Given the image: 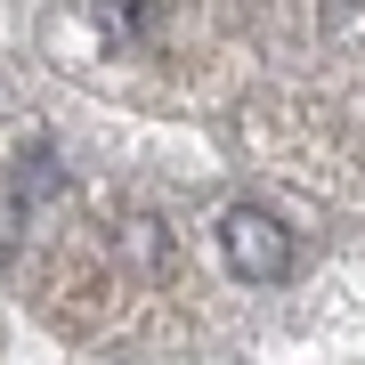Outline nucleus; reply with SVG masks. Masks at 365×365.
Masks as SVG:
<instances>
[{
    "label": "nucleus",
    "mask_w": 365,
    "mask_h": 365,
    "mask_svg": "<svg viewBox=\"0 0 365 365\" xmlns=\"http://www.w3.org/2000/svg\"><path fill=\"white\" fill-rule=\"evenodd\" d=\"M220 252H227V268L244 276V284L292 276V227L276 220V211H260V203H235L227 220H220Z\"/></svg>",
    "instance_id": "f257e3e1"
}]
</instances>
